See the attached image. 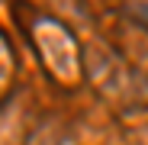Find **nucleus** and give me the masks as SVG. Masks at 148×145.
<instances>
[{"label": "nucleus", "mask_w": 148, "mask_h": 145, "mask_svg": "<svg viewBox=\"0 0 148 145\" xmlns=\"http://www.w3.org/2000/svg\"><path fill=\"white\" fill-rule=\"evenodd\" d=\"M26 145H58L55 129H52V126H39V129L29 135V142H26Z\"/></svg>", "instance_id": "f03ea898"}, {"label": "nucleus", "mask_w": 148, "mask_h": 145, "mask_svg": "<svg viewBox=\"0 0 148 145\" xmlns=\"http://www.w3.org/2000/svg\"><path fill=\"white\" fill-rule=\"evenodd\" d=\"M129 16L138 23V26L148 29V3H132V7H129Z\"/></svg>", "instance_id": "7ed1b4c3"}, {"label": "nucleus", "mask_w": 148, "mask_h": 145, "mask_svg": "<svg viewBox=\"0 0 148 145\" xmlns=\"http://www.w3.org/2000/svg\"><path fill=\"white\" fill-rule=\"evenodd\" d=\"M32 42L39 48V58L45 61V68L64 84H74L81 78V58H77V42L74 36L61 26L58 19H36L32 26Z\"/></svg>", "instance_id": "f257e3e1"}]
</instances>
